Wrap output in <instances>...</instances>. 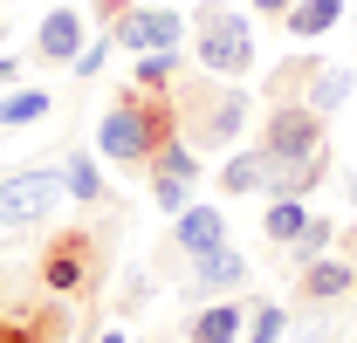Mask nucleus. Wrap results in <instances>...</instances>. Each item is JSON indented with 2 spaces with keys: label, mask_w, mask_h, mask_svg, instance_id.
<instances>
[{
  "label": "nucleus",
  "mask_w": 357,
  "mask_h": 343,
  "mask_svg": "<svg viewBox=\"0 0 357 343\" xmlns=\"http://www.w3.org/2000/svg\"><path fill=\"white\" fill-rule=\"evenodd\" d=\"M261 151H268V199H310L330 178V137L310 103H268Z\"/></svg>",
  "instance_id": "nucleus-1"
},
{
  "label": "nucleus",
  "mask_w": 357,
  "mask_h": 343,
  "mask_svg": "<svg viewBox=\"0 0 357 343\" xmlns=\"http://www.w3.org/2000/svg\"><path fill=\"white\" fill-rule=\"evenodd\" d=\"M165 137H178V110H172V96L124 83V89H117V103L103 110V124H96V151H103L117 172L144 178Z\"/></svg>",
  "instance_id": "nucleus-2"
},
{
  "label": "nucleus",
  "mask_w": 357,
  "mask_h": 343,
  "mask_svg": "<svg viewBox=\"0 0 357 343\" xmlns=\"http://www.w3.org/2000/svg\"><path fill=\"white\" fill-rule=\"evenodd\" d=\"M172 110H178V137L192 151H227L248 130V89H234L220 76H178L172 83Z\"/></svg>",
  "instance_id": "nucleus-3"
},
{
  "label": "nucleus",
  "mask_w": 357,
  "mask_h": 343,
  "mask_svg": "<svg viewBox=\"0 0 357 343\" xmlns=\"http://www.w3.org/2000/svg\"><path fill=\"white\" fill-rule=\"evenodd\" d=\"M192 62L206 69V76H248L255 69V21H248V7H227V0H206V7H192Z\"/></svg>",
  "instance_id": "nucleus-4"
},
{
  "label": "nucleus",
  "mask_w": 357,
  "mask_h": 343,
  "mask_svg": "<svg viewBox=\"0 0 357 343\" xmlns=\"http://www.w3.org/2000/svg\"><path fill=\"white\" fill-rule=\"evenodd\" d=\"M96 282H103V234L62 227L42 247V289L48 296H96Z\"/></svg>",
  "instance_id": "nucleus-5"
},
{
  "label": "nucleus",
  "mask_w": 357,
  "mask_h": 343,
  "mask_svg": "<svg viewBox=\"0 0 357 343\" xmlns=\"http://www.w3.org/2000/svg\"><path fill=\"white\" fill-rule=\"evenodd\" d=\"M110 42L124 48V55H172L178 42H185V14H178V7H165V0H158V7H124V14H117V21H110Z\"/></svg>",
  "instance_id": "nucleus-6"
},
{
  "label": "nucleus",
  "mask_w": 357,
  "mask_h": 343,
  "mask_svg": "<svg viewBox=\"0 0 357 343\" xmlns=\"http://www.w3.org/2000/svg\"><path fill=\"white\" fill-rule=\"evenodd\" d=\"M144 185H151L158 213H185L192 206V185H199V151L185 137H165L158 158H151V172H144Z\"/></svg>",
  "instance_id": "nucleus-7"
},
{
  "label": "nucleus",
  "mask_w": 357,
  "mask_h": 343,
  "mask_svg": "<svg viewBox=\"0 0 357 343\" xmlns=\"http://www.w3.org/2000/svg\"><path fill=\"white\" fill-rule=\"evenodd\" d=\"M62 199H69L62 192V172H14V178H0V227H35Z\"/></svg>",
  "instance_id": "nucleus-8"
},
{
  "label": "nucleus",
  "mask_w": 357,
  "mask_h": 343,
  "mask_svg": "<svg viewBox=\"0 0 357 343\" xmlns=\"http://www.w3.org/2000/svg\"><path fill=\"white\" fill-rule=\"evenodd\" d=\"M248 289V254L241 247H213V254H192V275H185V296L192 302H213Z\"/></svg>",
  "instance_id": "nucleus-9"
},
{
  "label": "nucleus",
  "mask_w": 357,
  "mask_h": 343,
  "mask_svg": "<svg viewBox=\"0 0 357 343\" xmlns=\"http://www.w3.org/2000/svg\"><path fill=\"white\" fill-rule=\"evenodd\" d=\"M289 275H296V302H337V296L357 289V261H337V254L303 261V268H289Z\"/></svg>",
  "instance_id": "nucleus-10"
},
{
  "label": "nucleus",
  "mask_w": 357,
  "mask_h": 343,
  "mask_svg": "<svg viewBox=\"0 0 357 343\" xmlns=\"http://www.w3.org/2000/svg\"><path fill=\"white\" fill-rule=\"evenodd\" d=\"M172 247L185 261L227 247V213H220V206H185V213H172Z\"/></svg>",
  "instance_id": "nucleus-11"
},
{
  "label": "nucleus",
  "mask_w": 357,
  "mask_h": 343,
  "mask_svg": "<svg viewBox=\"0 0 357 343\" xmlns=\"http://www.w3.org/2000/svg\"><path fill=\"white\" fill-rule=\"evenodd\" d=\"M35 55L42 62H76L83 55V7H48L35 28Z\"/></svg>",
  "instance_id": "nucleus-12"
},
{
  "label": "nucleus",
  "mask_w": 357,
  "mask_h": 343,
  "mask_svg": "<svg viewBox=\"0 0 357 343\" xmlns=\"http://www.w3.org/2000/svg\"><path fill=\"white\" fill-rule=\"evenodd\" d=\"M62 337H69L62 296L42 302V309H21V316H0V343H62Z\"/></svg>",
  "instance_id": "nucleus-13"
},
{
  "label": "nucleus",
  "mask_w": 357,
  "mask_h": 343,
  "mask_svg": "<svg viewBox=\"0 0 357 343\" xmlns=\"http://www.w3.org/2000/svg\"><path fill=\"white\" fill-rule=\"evenodd\" d=\"M241 323H248L241 302H199L185 323V343H241Z\"/></svg>",
  "instance_id": "nucleus-14"
},
{
  "label": "nucleus",
  "mask_w": 357,
  "mask_h": 343,
  "mask_svg": "<svg viewBox=\"0 0 357 343\" xmlns=\"http://www.w3.org/2000/svg\"><path fill=\"white\" fill-rule=\"evenodd\" d=\"M351 96H357V69H344V62H323L310 76V89H303V103H310L316 117H337Z\"/></svg>",
  "instance_id": "nucleus-15"
},
{
  "label": "nucleus",
  "mask_w": 357,
  "mask_h": 343,
  "mask_svg": "<svg viewBox=\"0 0 357 343\" xmlns=\"http://www.w3.org/2000/svg\"><path fill=\"white\" fill-rule=\"evenodd\" d=\"M282 21H289V35H296V42H316V35L344 28V0H296Z\"/></svg>",
  "instance_id": "nucleus-16"
},
{
  "label": "nucleus",
  "mask_w": 357,
  "mask_h": 343,
  "mask_svg": "<svg viewBox=\"0 0 357 343\" xmlns=\"http://www.w3.org/2000/svg\"><path fill=\"white\" fill-rule=\"evenodd\" d=\"M220 192H268V151H234L220 165Z\"/></svg>",
  "instance_id": "nucleus-17"
},
{
  "label": "nucleus",
  "mask_w": 357,
  "mask_h": 343,
  "mask_svg": "<svg viewBox=\"0 0 357 343\" xmlns=\"http://www.w3.org/2000/svg\"><path fill=\"white\" fill-rule=\"evenodd\" d=\"M62 192L69 199H83V206H96L103 199V172H96V158H83V151H62Z\"/></svg>",
  "instance_id": "nucleus-18"
},
{
  "label": "nucleus",
  "mask_w": 357,
  "mask_h": 343,
  "mask_svg": "<svg viewBox=\"0 0 357 343\" xmlns=\"http://www.w3.org/2000/svg\"><path fill=\"white\" fill-rule=\"evenodd\" d=\"M310 227V199H268V213H261V234L275 241V247H289L296 234Z\"/></svg>",
  "instance_id": "nucleus-19"
},
{
  "label": "nucleus",
  "mask_w": 357,
  "mask_h": 343,
  "mask_svg": "<svg viewBox=\"0 0 357 343\" xmlns=\"http://www.w3.org/2000/svg\"><path fill=\"white\" fill-rule=\"evenodd\" d=\"M178 76H185V48H172V55H137V62H131V83L137 89H158V96H165Z\"/></svg>",
  "instance_id": "nucleus-20"
},
{
  "label": "nucleus",
  "mask_w": 357,
  "mask_h": 343,
  "mask_svg": "<svg viewBox=\"0 0 357 343\" xmlns=\"http://www.w3.org/2000/svg\"><path fill=\"white\" fill-rule=\"evenodd\" d=\"M48 110H55V96H48V89H7V103H0V130L42 124Z\"/></svg>",
  "instance_id": "nucleus-21"
},
{
  "label": "nucleus",
  "mask_w": 357,
  "mask_h": 343,
  "mask_svg": "<svg viewBox=\"0 0 357 343\" xmlns=\"http://www.w3.org/2000/svg\"><path fill=\"white\" fill-rule=\"evenodd\" d=\"M316 69H323V55H289L275 69V83H268V103H296V89H310Z\"/></svg>",
  "instance_id": "nucleus-22"
},
{
  "label": "nucleus",
  "mask_w": 357,
  "mask_h": 343,
  "mask_svg": "<svg viewBox=\"0 0 357 343\" xmlns=\"http://www.w3.org/2000/svg\"><path fill=\"white\" fill-rule=\"evenodd\" d=\"M330 241H337V220L310 213V227L289 241V268H303V261H323V254H330Z\"/></svg>",
  "instance_id": "nucleus-23"
},
{
  "label": "nucleus",
  "mask_w": 357,
  "mask_h": 343,
  "mask_svg": "<svg viewBox=\"0 0 357 343\" xmlns=\"http://www.w3.org/2000/svg\"><path fill=\"white\" fill-rule=\"evenodd\" d=\"M241 337L248 343H282L289 337V309H282V302H255L248 323H241Z\"/></svg>",
  "instance_id": "nucleus-24"
},
{
  "label": "nucleus",
  "mask_w": 357,
  "mask_h": 343,
  "mask_svg": "<svg viewBox=\"0 0 357 343\" xmlns=\"http://www.w3.org/2000/svg\"><path fill=\"white\" fill-rule=\"evenodd\" d=\"M110 48H117V42H110V35H103V42H83V55H76L69 69H76V76H83V83H89V76H96V69L110 62Z\"/></svg>",
  "instance_id": "nucleus-25"
},
{
  "label": "nucleus",
  "mask_w": 357,
  "mask_h": 343,
  "mask_svg": "<svg viewBox=\"0 0 357 343\" xmlns=\"http://www.w3.org/2000/svg\"><path fill=\"white\" fill-rule=\"evenodd\" d=\"M248 7H255V14H289L296 0H248Z\"/></svg>",
  "instance_id": "nucleus-26"
},
{
  "label": "nucleus",
  "mask_w": 357,
  "mask_h": 343,
  "mask_svg": "<svg viewBox=\"0 0 357 343\" xmlns=\"http://www.w3.org/2000/svg\"><path fill=\"white\" fill-rule=\"evenodd\" d=\"M124 7H131V0H96V14H103V21H117Z\"/></svg>",
  "instance_id": "nucleus-27"
},
{
  "label": "nucleus",
  "mask_w": 357,
  "mask_h": 343,
  "mask_svg": "<svg viewBox=\"0 0 357 343\" xmlns=\"http://www.w3.org/2000/svg\"><path fill=\"white\" fill-rule=\"evenodd\" d=\"M14 76H21V62H7V55H0V89H14Z\"/></svg>",
  "instance_id": "nucleus-28"
},
{
  "label": "nucleus",
  "mask_w": 357,
  "mask_h": 343,
  "mask_svg": "<svg viewBox=\"0 0 357 343\" xmlns=\"http://www.w3.org/2000/svg\"><path fill=\"white\" fill-rule=\"evenodd\" d=\"M96 343H131V337H124V330H96Z\"/></svg>",
  "instance_id": "nucleus-29"
},
{
  "label": "nucleus",
  "mask_w": 357,
  "mask_h": 343,
  "mask_svg": "<svg viewBox=\"0 0 357 343\" xmlns=\"http://www.w3.org/2000/svg\"><path fill=\"white\" fill-rule=\"evenodd\" d=\"M344 192H351V213H357V172H344Z\"/></svg>",
  "instance_id": "nucleus-30"
}]
</instances>
